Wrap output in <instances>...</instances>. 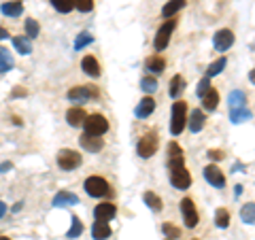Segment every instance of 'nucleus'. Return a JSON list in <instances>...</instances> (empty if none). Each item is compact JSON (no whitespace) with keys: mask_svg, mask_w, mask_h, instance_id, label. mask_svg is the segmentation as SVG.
Instances as JSON below:
<instances>
[{"mask_svg":"<svg viewBox=\"0 0 255 240\" xmlns=\"http://www.w3.org/2000/svg\"><path fill=\"white\" fill-rule=\"evenodd\" d=\"M226 64H228V60L226 58H219L217 62H213L211 66H209V70H206V77H215V75H219L223 68H226Z\"/></svg>","mask_w":255,"mask_h":240,"instance_id":"nucleus-36","label":"nucleus"},{"mask_svg":"<svg viewBox=\"0 0 255 240\" xmlns=\"http://www.w3.org/2000/svg\"><path fill=\"white\" fill-rule=\"evenodd\" d=\"M92 234L96 240H107V238H111V226L107 221H96L92 228Z\"/></svg>","mask_w":255,"mask_h":240,"instance_id":"nucleus-22","label":"nucleus"},{"mask_svg":"<svg viewBox=\"0 0 255 240\" xmlns=\"http://www.w3.org/2000/svg\"><path fill=\"white\" fill-rule=\"evenodd\" d=\"M85 132L87 134H96V136H102L107 130H109V119L100 113H94V115H87L85 117Z\"/></svg>","mask_w":255,"mask_h":240,"instance_id":"nucleus-5","label":"nucleus"},{"mask_svg":"<svg viewBox=\"0 0 255 240\" xmlns=\"http://www.w3.org/2000/svg\"><path fill=\"white\" fill-rule=\"evenodd\" d=\"M145 68H149L153 75H159L166 70V60L162 58V55H149V58L145 60Z\"/></svg>","mask_w":255,"mask_h":240,"instance_id":"nucleus-17","label":"nucleus"},{"mask_svg":"<svg viewBox=\"0 0 255 240\" xmlns=\"http://www.w3.org/2000/svg\"><path fill=\"white\" fill-rule=\"evenodd\" d=\"M75 6L81 13H90L94 9V0H75Z\"/></svg>","mask_w":255,"mask_h":240,"instance_id":"nucleus-40","label":"nucleus"},{"mask_svg":"<svg viewBox=\"0 0 255 240\" xmlns=\"http://www.w3.org/2000/svg\"><path fill=\"white\" fill-rule=\"evenodd\" d=\"M23 28H26L28 38H36L38 32H41V26H38V21L32 19V17H26V23H23Z\"/></svg>","mask_w":255,"mask_h":240,"instance_id":"nucleus-33","label":"nucleus"},{"mask_svg":"<svg viewBox=\"0 0 255 240\" xmlns=\"http://www.w3.org/2000/svg\"><path fill=\"white\" fill-rule=\"evenodd\" d=\"M68 100L70 102H90L92 98L98 96V90L92 85H79V87H73V90H68Z\"/></svg>","mask_w":255,"mask_h":240,"instance_id":"nucleus-9","label":"nucleus"},{"mask_svg":"<svg viewBox=\"0 0 255 240\" xmlns=\"http://www.w3.org/2000/svg\"><path fill=\"white\" fill-rule=\"evenodd\" d=\"M245 102H247V94H245V92H241V90H234L232 94H230V111L247 107Z\"/></svg>","mask_w":255,"mask_h":240,"instance_id":"nucleus-27","label":"nucleus"},{"mask_svg":"<svg viewBox=\"0 0 255 240\" xmlns=\"http://www.w3.org/2000/svg\"><path fill=\"white\" fill-rule=\"evenodd\" d=\"M202 107H204L206 111H215V109H217V107H219V92L211 87V90L202 96Z\"/></svg>","mask_w":255,"mask_h":240,"instance_id":"nucleus-21","label":"nucleus"},{"mask_svg":"<svg viewBox=\"0 0 255 240\" xmlns=\"http://www.w3.org/2000/svg\"><path fill=\"white\" fill-rule=\"evenodd\" d=\"M213 45H215V49L217 51H228L230 47L234 45V32L230 28L219 30L217 34H215V38H213Z\"/></svg>","mask_w":255,"mask_h":240,"instance_id":"nucleus-10","label":"nucleus"},{"mask_svg":"<svg viewBox=\"0 0 255 240\" xmlns=\"http://www.w3.org/2000/svg\"><path fill=\"white\" fill-rule=\"evenodd\" d=\"M185 4H187L185 0H168V2L164 4V9H162V17H168V19L174 17V15H177Z\"/></svg>","mask_w":255,"mask_h":240,"instance_id":"nucleus-20","label":"nucleus"},{"mask_svg":"<svg viewBox=\"0 0 255 240\" xmlns=\"http://www.w3.org/2000/svg\"><path fill=\"white\" fill-rule=\"evenodd\" d=\"M157 145H159V138H157V134L151 130V132H147V134L140 136L136 151H138L140 157H151V155L157 153Z\"/></svg>","mask_w":255,"mask_h":240,"instance_id":"nucleus-4","label":"nucleus"},{"mask_svg":"<svg viewBox=\"0 0 255 240\" xmlns=\"http://www.w3.org/2000/svg\"><path fill=\"white\" fill-rule=\"evenodd\" d=\"M115 215H117V206L111 204V202H102V204L96 206V211H94L96 221H111Z\"/></svg>","mask_w":255,"mask_h":240,"instance_id":"nucleus-13","label":"nucleus"},{"mask_svg":"<svg viewBox=\"0 0 255 240\" xmlns=\"http://www.w3.org/2000/svg\"><path fill=\"white\" fill-rule=\"evenodd\" d=\"M0 240H11L9 236H0Z\"/></svg>","mask_w":255,"mask_h":240,"instance_id":"nucleus-46","label":"nucleus"},{"mask_svg":"<svg viewBox=\"0 0 255 240\" xmlns=\"http://www.w3.org/2000/svg\"><path fill=\"white\" fill-rule=\"evenodd\" d=\"M187 121H189V130L191 132H194V134L200 132L202 127H204V113H202V111H194Z\"/></svg>","mask_w":255,"mask_h":240,"instance_id":"nucleus-26","label":"nucleus"},{"mask_svg":"<svg viewBox=\"0 0 255 240\" xmlns=\"http://www.w3.org/2000/svg\"><path fill=\"white\" fill-rule=\"evenodd\" d=\"M183 92H185V79H183L181 75H174V77L170 79V90H168L170 98L179 100V96H181Z\"/></svg>","mask_w":255,"mask_h":240,"instance_id":"nucleus-19","label":"nucleus"},{"mask_svg":"<svg viewBox=\"0 0 255 240\" xmlns=\"http://www.w3.org/2000/svg\"><path fill=\"white\" fill-rule=\"evenodd\" d=\"M140 87H142V92L153 94L157 90V81H155L153 77H145V79H142V83H140Z\"/></svg>","mask_w":255,"mask_h":240,"instance_id":"nucleus-39","label":"nucleus"},{"mask_svg":"<svg viewBox=\"0 0 255 240\" xmlns=\"http://www.w3.org/2000/svg\"><path fill=\"white\" fill-rule=\"evenodd\" d=\"M2 38H9V32H6L2 26H0V41H2Z\"/></svg>","mask_w":255,"mask_h":240,"instance_id":"nucleus-44","label":"nucleus"},{"mask_svg":"<svg viewBox=\"0 0 255 240\" xmlns=\"http://www.w3.org/2000/svg\"><path fill=\"white\" fill-rule=\"evenodd\" d=\"M70 221H73V226H70V230L66 232V238H79L81 236V232H83V223H81L79 217H73Z\"/></svg>","mask_w":255,"mask_h":240,"instance_id":"nucleus-35","label":"nucleus"},{"mask_svg":"<svg viewBox=\"0 0 255 240\" xmlns=\"http://www.w3.org/2000/svg\"><path fill=\"white\" fill-rule=\"evenodd\" d=\"M81 147L85 151H90V153H98V151H102V147H105V140H102V136H96V134H83L81 138Z\"/></svg>","mask_w":255,"mask_h":240,"instance_id":"nucleus-12","label":"nucleus"},{"mask_svg":"<svg viewBox=\"0 0 255 240\" xmlns=\"http://www.w3.org/2000/svg\"><path fill=\"white\" fill-rule=\"evenodd\" d=\"M81 162H83V157H81V153H77V151H73V149H62L60 153H58V166L62 168V170H75L77 166H81Z\"/></svg>","mask_w":255,"mask_h":240,"instance_id":"nucleus-7","label":"nucleus"},{"mask_svg":"<svg viewBox=\"0 0 255 240\" xmlns=\"http://www.w3.org/2000/svg\"><path fill=\"white\" fill-rule=\"evenodd\" d=\"M215 223H217V228H221V230L230 228V211L228 209H219L217 215H215Z\"/></svg>","mask_w":255,"mask_h":240,"instance_id":"nucleus-34","label":"nucleus"},{"mask_svg":"<svg viewBox=\"0 0 255 240\" xmlns=\"http://www.w3.org/2000/svg\"><path fill=\"white\" fill-rule=\"evenodd\" d=\"M174 164H183V149L172 140L168 145V166H174Z\"/></svg>","mask_w":255,"mask_h":240,"instance_id":"nucleus-24","label":"nucleus"},{"mask_svg":"<svg viewBox=\"0 0 255 240\" xmlns=\"http://www.w3.org/2000/svg\"><path fill=\"white\" fill-rule=\"evenodd\" d=\"M142 200H145V204H147L153 213H159V211L164 209L162 198H159L157 194H153V191H145V196H142Z\"/></svg>","mask_w":255,"mask_h":240,"instance_id":"nucleus-23","label":"nucleus"},{"mask_svg":"<svg viewBox=\"0 0 255 240\" xmlns=\"http://www.w3.org/2000/svg\"><path fill=\"white\" fill-rule=\"evenodd\" d=\"M174 28H177V19H174V17H170L168 21H164L162 26H159L157 34H155V38H153V47H155V51H164L166 47H168L170 36H172Z\"/></svg>","mask_w":255,"mask_h":240,"instance_id":"nucleus-2","label":"nucleus"},{"mask_svg":"<svg viewBox=\"0 0 255 240\" xmlns=\"http://www.w3.org/2000/svg\"><path fill=\"white\" fill-rule=\"evenodd\" d=\"M181 213H183V221H185L187 228H196L200 223V217H198L196 204L191 198H183L181 200Z\"/></svg>","mask_w":255,"mask_h":240,"instance_id":"nucleus-8","label":"nucleus"},{"mask_svg":"<svg viewBox=\"0 0 255 240\" xmlns=\"http://www.w3.org/2000/svg\"><path fill=\"white\" fill-rule=\"evenodd\" d=\"M85 111L83 109H79V107H73V109H68V113H66V121L68 125H73V127H81L83 121H85Z\"/></svg>","mask_w":255,"mask_h":240,"instance_id":"nucleus-16","label":"nucleus"},{"mask_svg":"<svg viewBox=\"0 0 255 240\" xmlns=\"http://www.w3.org/2000/svg\"><path fill=\"white\" fill-rule=\"evenodd\" d=\"M230 119H232L234 123H243L247 119H251V111H247V107L234 109V111H230Z\"/></svg>","mask_w":255,"mask_h":240,"instance_id":"nucleus-30","label":"nucleus"},{"mask_svg":"<svg viewBox=\"0 0 255 240\" xmlns=\"http://www.w3.org/2000/svg\"><path fill=\"white\" fill-rule=\"evenodd\" d=\"M75 204H79V198L70 194V191H60L53 198V206H75Z\"/></svg>","mask_w":255,"mask_h":240,"instance_id":"nucleus-18","label":"nucleus"},{"mask_svg":"<svg viewBox=\"0 0 255 240\" xmlns=\"http://www.w3.org/2000/svg\"><path fill=\"white\" fill-rule=\"evenodd\" d=\"M209 157H211V159H223V151H219V149H211V151H209Z\"/></svg>","mask_w":255,"mask_h":240,"instance_id":"nucleus-42","label":"nucleus"},{"mask_svg":"<svg viewBox=\"0 0 255 240\" xmlns=\"http://www.w3.org/2000/svg\"><path fill=\"white\" fill-rule=\"evenodd\" d=\"M0 170H2V172H9V170H11V164H2V166H0Z\"/></svg>","mask_w":255,"mask_h":240,"instance_id":"nucleus-45","label":"nucleus"},{"mask_svg":"<svg viewBox=\"0 0 255 240\" xmlns=\"http://www.w3.org/2000/svg\"><path fill=\"white\" fill-rule=\"evenodd\" d=\"M204 179L209 181L213 187H217V189H223V187H226V177H223L221 168H219V166H215V164H211V166H206V168H204Z\"/></svg>","mask_w":255,"mask_h":240,"instance_id":"nucleus-11","label":"nucleus"},{"mask_svg":"<svg viewBox=\"0 0 255 240\" xmlns=\"http://www.w3.org/2000/svg\"><path fill=\"white\" fill-rule=\"evenodd\" d=\"M81 68H83V73L87 77H94V79L100 77V64H98V60H96L94 55H85L83 62H81Z\"/></svg>","mask_w":255,"mask_h":240,"instance_id":"nucleus-15","label":"nucleus"},{"mask_svg":"<svg viewBox=\"0 0 255 240\" xmlns=\"http://www.w3.org/2000/svg\"><path fill=\"white\" fill-rule=\"evenodd\" d=\"M13 68V58L9 49H4V47H0V73H6V70Z\"/></svg>","mask_w":255,"mask_h":240,"instance_id":"nucleus-29","label":"nucleus"},{"mask_svg":"<svg viewBox=\"0 0 255 240\" xmlns=\"http://www.w3.org/2000/svg\"><path fill=\"white\" fill-rule=\"evenodd\" d=\"M85 191L90 194L92 198H107L111 194V185L107 179L102 177H87L85 179Z\"/></svg>","mask_w":255,"mask_h":240,"instance_id":"nucleus-3","label":"nucleus"},{"mask_svg":"<svg viewBox=\"0 0 255 240\" xmlns=\"http://www.w3.org/2000/svg\"><path fill=\"white\" fill-rule=\"evenodd\" d=\"M155 111V100L151 98V96H145L140 102H138V107L134 109V115H136L138 119H145V117H149L151 113Z\"/></svg>","mask_w":255,"mask_h":240,"instance_id":"nucleus-14","label":"nucleus"},{"mask_svg":"<svg viewBox=\"0 0 255 240\" xmlns=\"http://www.w3.org/2000/svg\"><path fill=\"white\" fill-rule=\"evenodd\" d=\"M168 170H170V183H172V187H177V189H187V187L191 185V177H189L187 168L183 166V164L168 166Z\"/></svg>","mask_w":255,"mask_h":240,"instance_id":"nucleus-6","label":"nucleus"},{"mask_svg":"<svg viewBox=\"0 0 255 240\" xmlns=\"http://www.w3.org/2000/svg\"><path fill=\"white\" fill-rule=\"evenodd\" d=\"M164 234H166V238L168 240H179L181 238V230L179 228H174L172 223H164Z\"/></svg>","mask_w":255,"mask_h":240,"instance_id":"nucleus-37","label":"nucleus"},{"mask_svg":"<svg viewBox=\"0 0 255 240\" xmlns=\"http://www.w3.org/2000/svg\"><path fill=\"white\" fill-rule=\"evenodd\" d=\"M94 41V36L90 34V32H81V34L77 36V41H75V49H83L85 45H90Z\"/></svg>","mask_w":255,"mask_h":240,"instance_id":"nucleus-38","label":"nucleus"},{"mask_svg":"<svg viewBox=\"0 0 255 240\" xmlns=\"http://www.w3.org/2000/svg\"><path fill=\"white\" fill-rule=\"evenodd\" d=\"M4 215H6V204L2 202V200H0V219H2Z\"/></svg>","mask_w":255,"mask_h":240,"instance_id":"nucleus-43","label":"nucleus"},{"mask_svg":"<svg viewBox=\"0 0 255 240\" xmlns=\"http://www.w3.org/2000/svg\"><path fill=\"white\" fill-rule=\"evenodd\" d=\"M209 90H211V77H204L202 81H200V85H198V96L202 98V96L209 92Z\"/></svg>","mask_w":255,"mask_h":240,"instance_id":"nucleus-41","label":"nucleus"},{"mask_svg":"<svg viewBox=\"0 0 255 240\" xmlns=\"http://www.w3.org/2000/svg\"><path fill=\"white\" fill-rule=\"evenodd\" d=\"M241 217H243V221H245V223H249V226H253V223H255V206H253V202H247V204L243 206Z\"/></svg>","mask_w":255,"mask_h":240,"instance_id":"nucleus-32","label":"nucleus"},{"mask_svg":"<svg viewBox=\"0 0 255 240\" xmlns=\"http://www.w3.org/2000/svg\"><path fill=\"white\" fill-rule=\"evenodd\" d=\"M13 47H15V51H19L21 55H28L32 51V45L26 36H15L13 38Z\"/></svg>","mask_w":255,"mask_h":240,"instance_id":"nucleus-28","label":"nucleus"},{"mask_svg":"<svg viewBox=\"0 0 255 240\" xmlns=\"http://www.w3.org/2000/svg\"><path fill=\"white\" fill-rule=\"evenodd\" d=\"M51 6L60 13H70L75 9V0H51Z\"/></svg>","mask_w":255,"mask_h":240,"instance_id":"nucleus-31","label":"nucleus"},{"mask_svg":"<svg viewBox=\"0 0 255 240\" xmlns=\"http://www.w3.org/2000/svg\"><path fill=\"white\" fill-rule=\"evenodd\" d=\"M187 123V102H174L172 105V119H170V132L172 136H179L183 132V127Z\"/></svg>","mask_w":255,"mask_h":240,"instance_id":"nucleus-1","label":"nucleus"},{"mask_svg":"<svg viewBox=\"0 0 255 240\" xmlns=\"http://www.w3.org/2000/svg\"><path fill=\"white\" fill-rule=\"evenodd\" d=\"M0 11H2L4 15H9V17H19V15L23 13V4L19 2V0H15V2H4L2 6H0Z\"/></svg>","mask_w":255,"mask_h":240,"instance_id":"nucleus-25","label":"nucleus"}]
</instances>
